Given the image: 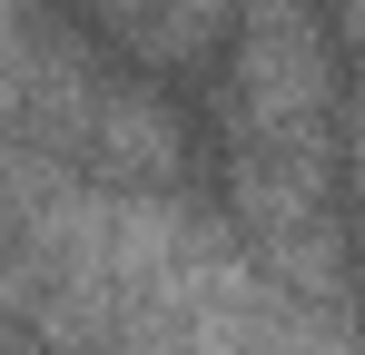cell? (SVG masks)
<instances>
[{"mask_svg": "<svg viewBox=\"0 0 365 355\" xmlns=\"http://www.w3.org/2000/svg\"><path fill=\"white\" fill-rule=\"evenodd\" d=\"M217 118H227L237 158L326 168V30H316L306 0H247Z\"/></svg>", "mask_w": 365, "mask_h": 355, "instance_id": "6da1fadb", "label": "cell"}, {"mask_svg": "<svg viewBox=\"0 0 365 355\" xmlns=\"http://www.w3.org/2000/svg\"><path fill=\"white\" fill-rule=\"evenodd\" d=\"M227 20H237V0H148V10H138V30H148L168 59H197Z\"/></svg>", "mask_w": 365, "mask_h": 355, "instance_id": "7a4b0ae2", "label": "cell"}, {"mask_svg": "<svg viewBox=\"0 0 365 355\" xmlns=\"http://www.w3.org/2000/svg\"><path fill=\"white\" fill-rule=\"evenodd\" d=\"M336 30H346V59H356V79H365V0H336Z\"/></svg>", "mask_w": 365, "mask_h": 355, "instance_id": "3957f363", "label": "cell"}]
</instances>
